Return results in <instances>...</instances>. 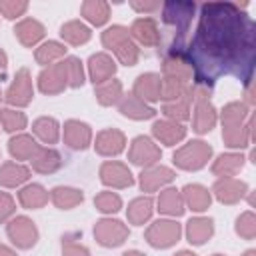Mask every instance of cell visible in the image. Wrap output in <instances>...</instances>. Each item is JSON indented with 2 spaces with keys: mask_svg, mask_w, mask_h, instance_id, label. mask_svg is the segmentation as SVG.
Segmentation results:
<instances>
[{
  "mask_svg": "<svg viewBox=\"0 0 256 256\" xmlns=\"http://www.w3.org/2000/svg\"><path fill=\"white\" fill-rule=\"evenodd\" d=\"M244 256H254V252H252V250H250V252H246V254H244Z\"/></svg>",
  "mask_w": 256,
  "mask_h": 256,
  "instance_id": "cell-52",
  "label": "cell"
},
{
  "mask_svg": "<svg viewBox=\"0 0 256 256\" xmlns=\"http://www.w3.org/2000/svg\"><path fill=\"white\" fill-rule=\"evenodd\" d=\"M160 84H162L160 76H156V74H142V76H138V80L134 84V96L140 98L142 102L144 100L154 102V100L160 98Z\"/></svg>",
  "mask_w": 256,
  "mask_h": 256,
  "instance_id": "cell-14",
  "label": "cell"
},
{
  "mask_svg": "<svg viewBox=\"0 0 256 256\" xmlns=\"http://www.w3.org/2000/svg\"><path fill=\"white\" fill-rule=\"evenodd\" d=\"M254 24L236 4L210 2L200 10V26L190 44L188 60L196 68L200 86H208L218 74L236 76L252 70Z\"/></svg>",
  "mask_w": 256,
  "mask_h": 256,
  "instance_id": "cell-1",
  "label": "cell"
},
{
  "mask_svg": "<svg viewBox=\"0 0 256 256\" xmlns=\"http://www.w3.org/2000/svg\"><path fill=\"white\" fill-rule=\"evenodd\" d=\"M214 232V226H212V220L208 218H194L188 222V228H186V234H188V240L192 244H202L206 242Z\"/></svg>",
  "mask_w": 256,
  "mask_h": 256,
  "instance_id": "cell-25",
  "label": "cell"
},
{
  "mask_svg": "<svg viewBox=\"0 0 256 256\" xmlns=\"http://www.w3.org/2000/svg\"><path fill=\"white\" fill-rule=\"evenodd\" d=\"M14 34H16V38L24 46H34L44 36V26L38 20H34V18H26V20H22V22L16 24Z\"/></svg>",
  "mask_w": 256,
  "mask_h": 256,
  "instance_id": "cell-17",
  "label": "cell"
},
{
  "mask_svg": "<svg viewBox=\"0 0 256 256\" xmlns=\"http://www.w3.org/2000/svg\"><path fill=\"white\" fill-rule=\"evenodd\" d=\"M60 34H62V38H64L68 44H74V46L84 44V42L90 40V28L84 26L80 20H70V22L62 24Z\"/></svg>",
  "mask_w": 256,
  "mask_h": 256,
  "instance_id": "cell-21",
  "label": "cell"
},
{
  "mask_svg": "<svg viewBox=\"0 0 256 256\" xmlns=\"http://www.w3.org/2000/svg\"><path fill=\"white\" fill-rule=\"evenodd\" d=\"M102 44L106 48H110L120 58L122 64H126V66H134L136 64V60H138V48L132 42L128 30L124 26H112V28L104 30Z\"/></svg>",
  "mask_w": 256,
  "mask_h": 256,
  "instance_id": "cell-2",
  "label": "cell"
},
{
  "mask_svg": "<svg viewBox=\"0 0 256 256\" xmlns=\"http://www.w3.org/2000/svg\"><path fill=\"white\" fill-rule=\"evenodd\" d=\"M90 128L88 124L84 122H78V120H68L64 124V140L68 142V146L72 148H86L88 142H90Z\"/></svg>",
  "mask_w": 256,
  "mask_h": 256,
  "instance_id": "cell-15",
  "label": "cell"
},
{
  "mask_svg": "<svg viewBox=\"0 0 256 256\" xmlns=\"http://www.w3.org/2000/svg\"><path fill=\"white\" fill-rule=\"evenodd\" d=\"M244 190H246L244 182H238V180H232V178H224V180L216 182V186H214L216 196H218L222 202H228V204L236 202V200L244 194Z\"/></svg>",
  "mask_w": 256,
  "mask_h": 256,
  "instance_id": "cell-22",
  "label": "cell"
},
{
  "mask_svg": "<svg viewBox=\"0 0 256 256\" xmlns=\"http://www.w3.org/2000/svg\"><path fill=\"white\" fill-rule=\"evenodd\" d=\"M178 238H180V224L172 220H158L146 232V240L156 248H168Z\"/></svg>",
  "mask_w": 256,
  "mask_h": 256,
  "instance_id": "cell-5",
  "label": "cell"
},
{
  "mask_svg": "<svg viewBox=\"0 0 256 256\" xmlns=\"http://www.w3.org/2000/svg\"><path fill=\"white\" fill-rule=\"evenodd\" d=\"M82 192L76 190V188H54L52 190V200L58 208H72L76 206L78 202H82Z\"/></svg>",
  "mask_w": 256,
  "mask_h": 256,
  "instance_id": "cell-33",
  "label": "cell"
},
{
  "mask_svg": "<svg viewBox=\"0 0 256 256\" xmlns=\"http://www.w3.org/2000/svg\"><path fill=\"white\" fill-rule=\"evenodd\" d=\"M94 204L102 212H116V210H120L122 200H120V196H116L112 192H102V194H98L94 198Z\"/></svg>",
  "mask_w": 256,
  "mask_h": 256,
  "instance_id": "cell-40",
  "label": "cell"
},
{
  "mask_svg": "<svg viewBox=\"0 0 256 256\" xmlns=\"http://www.w3.org/2000/svg\"><path fill=\"white\" fill-rule=\"evenodd\" d=\"M26 10H28V2H22V0H2L0 2V12L10 20L22 16Z\"/></svg>",
  "mask_w": 256,
  "mask_h": 256,
  "instance_id": "cell-41",
  "label": "cell"
},
{
  "mask_svg": "<svg viewBox=\"0 0 256 256\" xmlns=\"http://www.w3.org/2000/svg\"><path fill=\"white\" fill-rule=\"evenodd\" d=\"M216 256H222V254H216Z\"/></svg>",
  "mask_w": 256,
  "mask_h": 256,
  "instance_id": "cell-53",
  "label": "cell"
},
{
  "mask_svg": "<svg viewBox=\"0 0 256 256\" xmlns=\"http://www.w3.org/2000/svg\"><path fill=\"white\" fill-rule=\"evenodd\" d=\"M172 178H174V174H172L170 168L152 166V168H148V170L142 172V176H140V186H142L146 192H152V190H156L158 186L170 182Z\"/></svg>",
  "mask_w": 256,
  "mask_h": 256,
  "instance_id": "cell-18",
  "label": "cell"
},
{
  "mask_svg": "<svg viewBox=\"0 0 256 256\" xmlns=\"http://www.w3.org/2000/svg\"><path fill=\"white\" fill-rule=\"evenodd\" d=\"M8 236L14 240L16 246L20 248H30L36 238H38V232H36V226L32 220L24 218V216H18L14 218L10 224H8Z\"/></svg>",
  "mask_w": 256,
  "mask_h": 256,
  "instance_id": "cell-7",
  "label": "cell"
},
{
  "mask_svg": "<svg viewBox=\"0 0 256 256\" xmlns=\"http://www.w3.org/2000/svg\"><path fill=\"white\" fill-rule=\"evenodd\" d=\"M12 212H14V200L6 192H0V222H4Z\"/></svg>",
  "mask_w": 256,
  "mask_h": 256,
  "instance_id": "cell-45",
  "label": "cell"
},
{
  "mask_svg": "<svg viewBox=\"0 0 256 256\" xmlns=\"http://www.w3.org/2000/svg\"><path fill=\"white\" fill-rule=\"evenodd\" d=\"M0 256H16V254H14L10 248H6V246L0 244Z\"/></svg>",
  "mask_w": 256,
  "mask_h": 256,
  "instance_id": "cell-48",
  "label": "cell"
},
{
  "mask_svg": "<svg viewBox=\"0 0 256 256\" xmlns=\"http://www.w3.org/2000/svg\"><path fill=\"white\" fill-rule=\"evenodd\" d=\"M64 52H66V48H64L60 42H46V44H42V46L36 50V60H38L40 64H50L52 60L64 56Z\"/></svg>",
  "mask_w": 256,
  "mask_h": 256,
  "instance_id": "cell-36",
  "label": "cell"
},
{
  "mask_svg": "<svg viewBox=\"0 0 256 256\" xmlns=\"http://www.w3.org/2000/svg\"><path fill=\"white\" fill-rule=\"evenodd\" d=\"M120 112L124 116H130V118H136V120H142V118H150L154 116V110L150 106H146L140 98H136L134 94L126 96L122 102H120Z\"/></svg>",
  "mask_w": 256,
  "mask_h": 256,
  "instance_id": "cell-23",
  "label": "cell"
},
{
  "mask_svg": "<svg viewBox=\"0 0 256 256\" xmlns=\"http://www.w3.org/2000/svg\"><path fill=\"white\" fill-rule=\"evenodd\" d=\"M216 122V114H214V108L204 100V102H198L196 106V114H194V130L196 132H208Z\"/></svg>",
  "mask_w": 256,
  "mask_h": 256,
  "instance_id": "cell-31",
  "label": "cell"
},
{
  "mask_svg": "<svg viewBox=\"0 0 256 256\" xmlns=\"http://www.w3.org/2000/svg\"><path fill=\"white\" fill-rule=\"evenodd\" d=\"M236 230H238V234H242L246 238H252L254 236V216L250 212H246L242 218H238Z\"/></svg>",
  "mask_w": 256,
  "mask_h": 256,
  "instance_id": "cell-44",
  "label": "cell"
},
{
  "mask_svg": "<svg viewBox=\"0 0 256 256\" xmlns=\"http://www.w3.org/2000/svg\"><path fill=\"white\" fill-rule=\"evenodd\" d=\"M6 100L16 106H26L32 100V80L26 68H22L6 92Z\"/></svg>",
  "mask_w": 256,
  "mask_h": 256,
  "instance_id": "cell-9",
  "label": "cell"
},
{
  "mask_svg": "<svg viewBox=\"0 0 256 256\" xmlns=\"http://www.w3.org/2000/svg\"><path fill=\"white\" fill-rule=\"evenodd\" d=\"M158 158H160V150L152 144L150 138L138 136V138L132 142V148H130V160H132L134 164L150 166V164H154Z\"/></svg>",
  "mask_w": 256,
  "mask_h": 256,
  "instance_id": "cell-10",
  "label": "cell"
},
{
  "mask_svg": "<svg viewBox=\"0 0 256 256\" xmlns=\"http://www.w3.org/2000/svg\"><path fill=\"white\" fill-rule=\"evenodd\" d=\"M80 12H82V16H84L88 22L100 26V24H104V22L108 20V16H110V6H108L106 2H102V0H86V2L80 6Z\"/></svg>",
  "mask_w": 256,
  "mask_h": 256,
  "instance_id": "cell-20",
  "label": "cell"
},
{
  "mask_svg": "<svg viewBox=\"0 0 256 256\" xmlns=\"http://www.w3.org/2000/svg\"><path fill=\"white\" fill-rule=\"evenodd\" d=\"M64 256H88V250L76 242H72L70 238L64 240Z\"/></svg>",
  "mask_w": 256,
  "mask_h": 256,
  "instance_id": "cell-46",
  "label": "cell"
},
{
  "mask_svg": "<svg viewBox=\"0 0 256 256\" xmlns=\"http://www.w3.org/2000/svg\"><path fill=\"white\" fill-rule=\"evenodd\" d=\"M158 206H160V212L164 214H172V216H180L182 210H184V204H182V196L178 194V190L174 188H168L160 194L158 198Z\"/></svg>",
  "mask_w": 256,
  "mask_h": 256,
  "instance_id": "cell-30",
  "label": "cell"
},
{
  "mask_svg": "<svg viewBox=\"0 0 256 256\" xmlns=\"http://www.w3.org/2000/svg\"><path fill=\"white\" fill-rule=\"evenodd\" d=\"M194 8H196L194 2H166L162 6L164 22L170 24V26H176V30L180 34H184L190 20H192Z\"/></svg>",
  "mask_w": 256,
  "mask_h": 256,
  "instance_id": "cell-4",
  "label": "cell"
},
{
  "mask_svg": "<svg viewBox=\"0 0 256 256\" xmlns=\"http://www.w3.org/2000/svg\"><path fill=\"white\" fill-rule=\"evenodd\" d=\"M132 36L144 44V46H156L160 42V32H158V24L152 18H138L134 20L132 28H130Z\"/></svg>",
  "mask_w": 256,
  "mask_h": 256,
  "instance_id": "cell-12",
  "label": "cell"
},
{
  "mask_svg": "<svg viewBox=\"0 0 256 256\" xmlns=\"http://www.w3.org/2000/svg\"><path fill=\"white\" fill-rule=\"evenodd\" d=\"M34 132L42 142L54 144L58 140V122L54 118H38L34 122Z\"/></svg>",
  "mask_w": 256,
  "mask_h": 256,
  "instance_id": "cell-32",
  "label": "cell"
},
{
  "mask_svg": "<svg viewBox=\"0 0 256 256\" xmlns=\"http://www.w3.org/2000/svg\"><path fill=\"white\" fill-rule=\"evenodd\" d=\"M28 176H30L28 168H24L16 162H6L0 168V184L2 186H18L24 180H28Z\"/></svg>",
  "mask_w": 256,
  "mask_h": 256,
  "instance_id": "cell-26",
  "label": "cell"
},
{
  "mask_svg": "<svg viewBox=\"0 0 256 256\" xmlns=\"http://www.w3.org/2000/svg\"><path fill=\"white\" fill-rule=\"evenodd\" d=\"M120 94H122V86H120V82H116V80H112V82H104V84L96 90L98 102L104 104V106L116 102V100L120 98Z\"/></svg>",
  "mask_w": 256,
  "mask_h": 256,
  "instance_id": "cell-37",
  "label": "cell"
},
{
  "mask_svg": "<svg viewBox=\"0 0 256 256\" xmlns=\"http://www.w3.org/2000/svg\"><path fill=\"white\" fill-rule=\"evenodd\" d=\"M210 154H212V148L206 142L196 140V142H188L186 146H182L174 154V162L184 170H198L206 164Z\"/></svg>",
  "mask_w": 256,
  "mask_h": 256,
  "instance_id": "cell-3",
  "label": "cell"
},
{
  "mask_svg": "<svg viewBox=\"0 0 256 256\" xmlns=\"http://www.w3.org/2000/svg\"><path fill=\"white\" fill-rule=\"evenodd\" d=\"M244 106L240 102H232L224 108V114H222V120H224V128H234V126H240V120L244 118Z\"/></svg>",
  "mask_w": 256,
  "mask_h": 256,
  "instance_id": "cell-39",
  "label": "cell"
},
{
  "mask_svg": "<svg viewBox=\"0 0 256 256\" xmlns=\"http://www.w3.org/2000/svg\"><path fill=\"white\" fill-rule=\"evenodd\" d=\"M184 198L192 210H206L210 206V192L198 184H188L184 188Z\"/></svg>",
  "mask_w": 256,
  "mask_h": 256,
  "instance_id": "cell-28",
  "label": "cell"
},
{
  "mask_svg": "<svg viewBox=\"0 0 256 256\" xmlns=\"http://www.w3.org/2000/svg\"><path fill=\"white\" fill-rule=\"evenodd\" d=\"M0 122L4 126V130L8 132H14V130H20L26 126V116L22 112H16V110H0Z\"/></svg>",
  "mask_w": 256,
  "mask_h": 256,
  "instance_id": "cell-38",
  "label": "cell"
},
{
  "mask_svg": "<svg viewBox=\"0 0 256 256\" xmlns=\"http://www.w3.org/2000/svg\"><path fill=\"white\" fill-rule=\"evenodd\" d=\"M124 256H144V254H140V252H136V250H132V252H126Z\"/></svg>",
  "mask_w": 256,
  "mask_h": 256,
  "instance_id": "cell-50",
  "label": "cell"
},
{
  "mask_svg": "<svg viewBox=\"0 0 256 256\" xmlns=\"http://www.w3.org/2000/svg\"><path fill=\"white\" fill-rule=\"evenodd\" d=\"M242 168V156L238 154H226V156H220L216 160V164L212 166V170L220 176H232L234 172H238Z\"/></svg>",
  "mask_w": 256,
  "mask_h": 256,
  "instance_id": "cell-35",
  "label": "cell"
},
{
  "mask_svg": "<svg viewBox=\"0 0 256 256\" xmlns=\"http://www.w3.org/2000/svg\"><path fill=\"white\" fill-rule=\"evenodd\" d=\"M18 198H20V202H22L26 208H40V206L46 204L48 192H46L40 184H30V186H26V188L20 190Z\"/></svg>",
  "mask_w": 256,
  "mask_h": 256,
  "instance_id": "cell-29",
  "label": "cell"
},
{
  "mask_svg": "<svg viewBox=\"0 0 256 256\" xmlns=\"http://www.w3.org/2000/svg\"><path fill=\"white\" fill-rule=\"evenodd\" d=\"M64 62H66V72H68V84H70V86H82V82H84V72H82L80 60H78V58H68V60H64Z\"/></svg>",
  "mask_w": 256,
  "mask_h": 256,
  "instance_id": "cell-42",
  "label": "cell"
},
{
  "mask_svg": "<svg viewBox=\"0 0 256 256\" xmlns=\"http://www.w3.org/2000/svg\"><path fill=\"white\" fill-rule=\"evenodd\" d=\"M40 82V90L44 94H58L60 90H64V86L68 84V72H66V62L54 64L48 70H44L38 78Z\"/></svg>",
  "mask_w": 256,
  "mask_h": 256,
  "instance_id": "cell-8",
  "label": "cell"
},
{
  "mask_svg": "<svg viewBox=\"0 0 256 256\" xmlns=\"http://www.w3.org/2000/svg\"><path fill=\"white\" fill-rule=\"evenodd\" d=\"M8 144H10V152H12V156L18 158V160L32 158V156L38 152V148H40V146H38L30 136H26V134H20V136L12 138Z\"/></svg>",
  "mask_w": 256,
  "mask_h": 256,
  "instance_id": "cell-27",
  "label": "cell"
},
{
  "mask_svg": "<svg viewBox=\"0 0 256 256\" xmlns=\"http://www.w3.org/2000/svg\"><path fill=\"white\" fill-rule=\"evenodd\" d=\"M32 166L38 172H54L62 166V158L52 148H38V152L32 156Z\"/></svg>",
  "mask_w": 256,
  "mask_h": 256,
  "instance_id": "cell-19",
  "label": "cell"
},
{
  "mask_svg": "<svg viewBox=\"0 0 256 256\" xmlns=\"http://www.w3.org/2000/svg\"><path fill=\"white\" fill-rule=\"evenodd\" d=\"M164 112L170 118L184 120V118H188V100H180V98L178 100H172V102H168L164 106Z\"/></svg>",
  "mask_w": 256,
  "mask_h": 256,
  "instance_id": "cell-43",
  "label": "cell"
},
{
  "mask_svg": "<svg viewBox=\"0 0 256 256\" xmlns=\"http://www.w3.org/2000/svg\"><path fill=\"white\" fill-rule=\"evenodd\" d=\"M152 214V200L150 198H138L128 206V218L132 224H144Z\"/></svg>",
  "mask_w": 256,
  "mask_h": 256,
  "instance_id": "cell-34",
  "label": "cell"
},
{
  "mask_svg": "<svg viewBox=\"0 0 256 256\" xmlns=\"http://www.w3.org/2000/svg\"><path fill=\"white\" fill-rule=\"evenodd\" d=\"M124 134L120 130H104L98 134L96 138V150L104 156H112V154H118L124 150Z\"/></svg>",
  "mask_w": 256,
  "mask_h": 256,
  "instance_id": "cell-16",
  "label": "cell"
},
{
  "mask_svg": "<svg viewBox=\"0 0 256 256\" xmlns=\"http://www.w3.org/2000/svg\"><path fill=\"white\" fill-rule=\"evenodd\" d=\"M88 68H90V78L94 84H104L116 72V64L106 54H94L88 62Z\"/></svg>",
  "mask_w": 256,
  "mask_h": 256,
  "instance_id": "cell-13",
  "label": "cell"
},
{
  "mask_svg": "<svg viewBox=\"0 0 256 256\" xmlns=\"http://www.w3.org/2000/svg\"><path fill=\"white\" fill-rule=\"evenodd\" d=\"M6 66V54H4V50L0 48V70Z\"/></svg>",
  "mask_w": 256,
  "mask_h": 256,
  "instance_id": "cell-49",
  "label": "cell"
},
{
  "mask_svg": "<svg viewBox=\"0 0 256 256\" xmlns=\"http://www.w3.org/2000/svg\"><path fill=\"white\" fill-rule=\"evenodd\" d=\"M176 256H196V254H192V252H186V250H182V252H178Z\"/></svg>",
  "mask_w": 256,
  "mask_h": 256,
  "instance_id": "cell-51",
  "label": "cell"
},
{
  "mask_svg": "<svg viewBox=\"0 0 256 256\" xmlns=\"http://www.w3.org/2000/svg\"><path fill=\"white\" fill-rule=\"evenodd\" d=\"M136 12H154V10H158L160 8V2H132L130 4Z\"/></svg>",
  "mask_w": 256,
  "mask_h": 256,
  "instance_id": "cell-47",
  "label": "cell"
},
{
  "mask_svg": "<svg viewBox=\"0 0 256 256\" xmlns=\"http://www.w3.org/2000/svg\"><path fill=\"white\" fill-rule=\"evenodd\" d=\"M94 236L102 246H118L128 236V228L118 220H100L94 226Z\"/></svg>",
  "mask_w": 256,
  "mask_h": 256,
  "instance_id": "cell-6",
  "label": "cell"
},
{
  "mask_svg": "<svg viewBox=\"0 0 256 256\" xmlns=\"http://www.w3.org/2000/svg\"><path fill=\"white\" fill-rule=\"evenodd\" d=\"M100 176H102L104 184L116 186V188H126V186H130L134 182L130 170L120 162H106L100 168Z\"/></svg>",
  "mask_w": 256,
  "mask_h": 256,
  "instance_id": "cell-11",
  "label": "cell"
},
{
  "mask_svg": "<svg viewBox=\"0 0 256 256\" xmlns=\"http://www.w3.org/2000/svg\"><path fill=\"white\" fill-rule=\"evenodd\" d=\"M152 132H154V136H156L158 140H162L164 144H176L178 140L184 138V128H182L180 124L168 122V120L156 122V124L152 126Z\"/></svg>",
  "mask_w": 256,
  "mask_h": 256,
  "instance_id": "cell-24",
  "label": "cell"
}]
</instances>
